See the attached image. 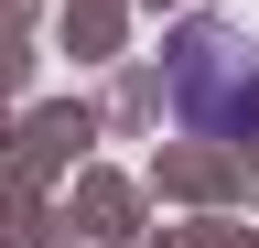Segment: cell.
I'll return each instance as SVG.
<instances>
[{"instance_id": "cell-1", "label": "cell", "mask_w": 259, "mask_h": 248, "mask_svg": "<svg viewBox=\"0 0 259 248\" xmlns=\"http://www.w3.org/2000/svg\"><path fill=\"white\" fill-rule=\"evenodd\" d=\"M173 108L205 140H259V54L227 33H184L173 43Z\"/></svg>"}]
</instances>
